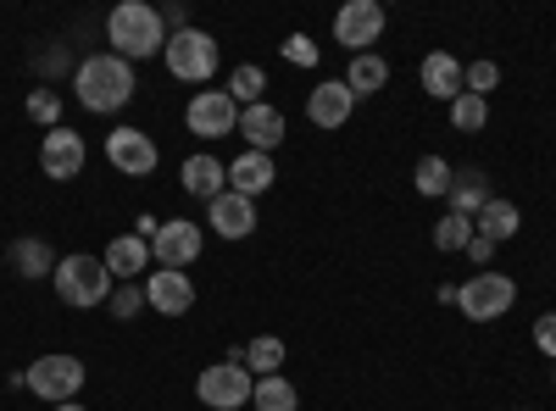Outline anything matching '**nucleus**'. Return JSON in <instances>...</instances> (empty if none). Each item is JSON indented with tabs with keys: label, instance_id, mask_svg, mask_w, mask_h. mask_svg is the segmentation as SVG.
Masks as SVG:
<instances>
[{
	"label": "nucleus",
	"instance_id": "nucleus-6",
	"mask_svg": "<svg viewBox=\"0 0 556 411\" xmlns=\"http://www.w3.org/2000/svg\"><path fill=\"white\" fill-rule=\"evenodd\" d=\"M167 73L178 84H206L217 73V39L206 28H184V34H167V51H162Z\"/></svg>",
	"mask_w": 556,
	"mask_h": 411
},
{
	"label": "nucleus",
	"instance_id": "nucleus-17",
	"mask_svg": "<svg viewBox=\"0 0 556 411\" xmlns=\"http://www.w3.org/2000/svg\"><path fill=\"white\" fill-rule=\"evenodd\" d=\"M101 261H106V272H112L117 284H146V267H156L151 261V245L139 240V234H117Z\"/></svg>",
	"mask_w": 556,
	"mask_h": 411
},
{
	"label": "nucleus",
	"instance_id": "nucleus-13",
	"mask_svg": "<svg viewBox=\"0 0 556 411\" xmlns=\"http://www.w3.org/2000/svg\"><path fill=\"white\" fill-rule=\"evenodd\" d=\"M146 306L162 311V317H184L195 306V279L178 267H151L146 272Z\"/></svg>",
	"mask_w": 556,
	"mask_h": 411
},
{
	"label": "nucleus",
	"instance_id": "nucleus-15",
	"mask_svg": "<svg viewBox=\"0 0 556 411\" xmlns=\"http://www.w3.org/2000/svg\"><path fill=\"white\" fill-rule=\"evenodd\" d=\"M206 228H212L217 240H251V234H256V201L223 190V195L206 206Z\"/></svg>",
	"mask_w": 556,
	"mask_h": 411
},
{
	"label": "nucleus",
	"instance_id": "nucleus-12",
	"mask_svg": "<svg viewBox=\"0 0 556 411\" xmlns=\"http://www.w3.org/2000/svg\"><path fill=\"white\" fill-rule=\"evenodd\" d=\"M106 162L123 178H151L156 162H162V151H156V140H151L146 128H112L106 133Z\"/></svg>",
	"mask_w": 556,
	"mask_h": 411
},
{
	"label": "nucleus",
	"instance_id": "nucleus-7",
	"mask_svg": "<svg viewBox=\"0 0 556 411\" xmlns=\"http://www.w3.org/2000/svg\"><path fill=\"white\" fill-rule=\"evenodd\" d=\"M28 389L39 395V400H51V406H62V400H78V389H84V361L78 356H34L28 361Z\"/></svg>",
	"mask_w": 556,
	"mask_h": 411
},
{
	"label": "nucleus",
	"instance_id": "nucleus-33",
	"mask_svg": "<svg viewBox=\"0 0 556 411\" xmlns=\"http://www.w3.org/2000/svg\"><path fill=\"white\" fill-rule=\"evenodd\" d=\"M495 84H501V67L495 62H468V67H462V89H468V95H484L490 101Z\"/></svg>",
	"mask_w": 556,
	"mask_h": 411
},
{
	"label": "nucleus",
	"instance_id": "nucleus-11",
	"mask_svg": "<svg viewBox=\"0 0 556 411\" xmlns=\"http://www.w3.org/2000/svg\"><path fill=\"white\" fill-rule=\"evenodd\" d=\"M84 162H89V145H84V133H73L67 123L39 140V172L56 178V184H73V178L84 172Z\"/></svg>",
	"mask_w": 556,
	"mask_h": 411
},
{
	"label": "nucleus",
	"instance_id": "nucleus-27",
	"mask_svg": "<svg viewBox=\"0 0 556 411\" xmlns=\"http://www.w3.org/2000/svg\"><path fill=\"white\" fill-rule=\"evenodd\" d=\"M256 411H301V395L285 373H273V378H256V395H251Z\"/></svg>",
	"mask_w": 556,
	"mask_h": 411
},
{
	"label": "nucleus",
	"instance_id": "nucleus-21",
	"mask_svg": "<svg viewBox=\"0 0 556 411\" xmlns=\"http://www.w3.org/2000/svg\"><path fill=\"white\" fill-rule=\"evenodd\" d=\"M518 228H523V211H518L513 201H501V195H490V206L473 217V234H479V240H490V245L518 240Z\"/></svg>",
	"mask_w": 556,
	"mask_h": 411
},
{
	"label": "nucleus",
	"instance_id": "nucleus-28",
	"mask_svg": "<svg viewBox=\"0 0 556 411\" xmlns=\"http://www.w3.org/2000/svg\"><path fill=\"white\" fill-rule=\"evenodd\" d=\"M262 89H267V73L256 62H240L235 73H228V95H235V106H262Z\"/></svg>",
	"mask_w": 556,
	"mask_h": 411
},
{
	"label": "nucleus",
	"instance_id": "nucleus-24",
	"mask_svg": "<svg viewBox=\"0 0 556 411\" xmlns=\"http://www.w3.org/2000/svg\"><path fill=\"white\" fill-rule=\"evenodd\" d=\"M384 84H390V62H384V56H374V51H367V56H351V67H345V89H351L356 101H362V95H379Z\"/></svg>",
	"mask_w": 556,
	"mask_h": 411
},
{
	"label": "nucleus",
	"instance_id": "nucleus-37",
	"mask_svg": "<svg viewBox=\"0 0 556 411\" xmlns=\"http://www.w3.org/2000/svg\"><path fill=\"white\" fill-rule=\"evenodd\" d=\"M162 28H173V34L195 28V23H190V7H178V0H173V7H162Z\"/></svg>",
	"mask_w": 556,
	"mask_h": 411
},
{
	"label": "nucleus",
	"instance_id": "nucleus-26",
	"mask_svg": "<svg viewBox=\"0 0 556 411\" xmlns=\"http://www.w3.org/2000/svg\"><path fill=\"white\" fill-rule=\"evenodd\" d=\"M451 178H456V167H451L445 156H417V167H412V184H417V195H429V201L451 195Z\"/></svg>",
	"mask_w": 556,
	"mask_h": 411
},
{
	"label": "nucleus",
	"instance_id": "nucleus-3",
	"mask_svg": "<svg viewBox=\"0 0 556 411\" xmlns=\"http://www.w3.org/2000/svg\"><path fill=\"white\" fill-rule=\"evenodd\" d=\"M51 279H56V300L73 306V311H96V306H106L112 290H117V279L106 272V261H101V256H89V251L62 256Z\"/></svg>",
	"mask_w": 556,
	"mask_h": 411
},
{
	"label": "nucleus",
	"instance_id": "nucleus-31",
	"mask_svg": "<svg viewBox=\"0 0 556 411\" xmlns=\"http://www.w3.org/2000/svg\"><path fill=\"white\" fill-rule=\"evenodd\" d=\"M28 117H34L45 133L62 128V95H56V89H34V95H28Z\"/></svg>",
	"mask_w": 556,
	"mask_h": 411
},
{
	"label": "nucleus",
	"instance_id": "nucleus-38",
	"mask_svg": "<svg viewBox=\"0 0 556 411\" xmlns=\"http://www.w3.org/2000/svg\"><path fill=\"white\" fill-rule=\"evenodd\" d=\"M462 256H468V261H473V267H490V261H495V245H490V240H479V234H473V245H468V251H462Z\"/></svg>",
	"mask_w": 556,
	"mask_h": 411
},
{
	"label": "nucleus",
	"instance_id": "nucleus-8",
	"mask_svg": "<svg viewBox=\"0 0 556 411\" xmlns=\"http://www.w3.org/2000/svg\"><path fill=\"white\" fill-rule=\"evenodd\" d=\"M184 128L201 133V140H228V133H240V106L228 89H201V95H190V106H184Z\"/></svg>",
	"mask_w": 556,
	"mask_h": 411
},
{
	"label": "nucleus",
	"instance_id": "nucleus-10",
	"mask_svg": "<svg viewBox=\"0 0 556 411\" xmlns=\"http://www.w3.org/2000/svg\"><path fill=\"white\" fill-rule=\"evenodd\" d=\"M384 7L379 0H345V7L334 12V39L345 44L351 56H367V44H379V34H384Z\"/></svg>",
	"mask_w": 556,
	"mask_h": 411
},
{
	"label": "nucleus",
	"instance_id": "nucleus-2",
	"mask_svg": "<svg viewBox=\"0 0 556 411\" xmlns=\"http://www.w3.org/2000/svg\"><path fill=\"white\" fill-rule=\"evenodd\" d=\"M73 89H78L84 112H123L134 101V62H123L112 51H96V56L78 62Z\"/></svg>",
	"mask_w": 556,
	"mask_h": 411
},
{
	"label": "nucleus",
	"instance_id": "nucleus-29",
	"mask_svg": "<svg viewBox=\"0 0 556 411\" xmlns=\"http://www.w3.org/2000/svg\"><path fill=\"white\" fill-rule=\"evenodd\" d=\"M445 112H451V128H456V133H479V128L490 123V101H484V95H468V89H462Z\"/></svg>",
	"mask_w": 556,
	"mask_h": 411
},
{
	"label": "nucleus",
	"instance_id": "nucleus-41",
	"mask_svg": "<svg viewBox=\"0 0 556 411\" xmlns=\"http://www.w3.org/2000/svg\"><path fill=\"white\" fill-rule=\"evenodd\" d=\"M551 378H556V361H551Z\"/></svg>",
	"mask_w": 556,
	"mask_h": 411
},
{
	"label": "nucleus",
	"instance_id": "nucleus-1",
	"mask_svg": "<svg viewBox=\"0 0 556 411\" xmlns=\"http://www.w3.org/2000/svg\"><path fill=\"white\" fill-rule=\"evenodd\" d=\"M106 44L112 56L123 62H151L167 51V28H162V12L146 7V0H117L106 12Z\"/></svg>",
	"mask_w": 556,
	"mask_h": 411
},
{
	"label": "nucleus",
	"instance_id": "nucleus-9",
	"mask_svg": "<svg viewBox=\"0 0 556 411\" xmlns=\"http://www.w3.org/2000/svg\"><path fill=\"white\" fill-rule=\"evenodd\" d=\"M206 251V228L190 222V217H162V234L151 240V261L156 267H178L190 272V261Z\"/></svg>",
	"mask_w": 556,
	"mask_h": 411
},
{
	"label": "nucleus",
	"instance_id": "nucleus-34",
	"mask_svg": "<svg viewBox=\"0 0 556 411\" xmlns=\"http://www.w3.org/2000/svg\"><path fill=\"white\" fill-rule=\"evenodd\" d=\"M285 62H290V67H317V62H323V51H317V44H312L306 34H290V39H285Z\"/></svg>",
	"mask_w": 556,
	"mask_h": 411
},
{
	"label": "nucleus",
	"instance_id": "nucleus-36",
	"mask_svg": "<svg viewBox=\"0 0 556 411\" xmlns=\"http://www.w3.org/2000/svg\"><path fill=\"white\" fill-rule=\"evenodd\" d=\"M534 345H540V356L556 361V311H545L540 323H534Z\"/></svg>",
	"mask_w": 556,
	"mask_h": 411
},
{
	"label": "nucleus",
	"instance_id": "nucleus-25",
	"mask_svg": "<svg viewBox=\"0 0 556 411\" xmlns=\"http://www.w3.org/2000/svg\"><path fill=\"white\" fill-rule=\"evenodd\" d=\"M285 339H278V334H256L245 350H240V361H245V368H251V378H273L278 368H285Z\"/></svg>",
	"mask_w": 556,
	"mask_h": 411
},
{
	"label": "nucleus",
	"instance_id": "nucleus-18",
	"mask_svg": "<svg viewBox=\"0 0 556 411\" xmlns=\"http://www.w3.org/2000/svg\"><path fill=\"white\" fill-rule=\"evenodd\" d=\"M240 133H245V145L251 151H262V156H273L278 145H285V112H278V106H245L240 112Z\"/></svg>",
	"mask_w": 556,
	"mask_h": 411
},
{
	"label": "nucleus",
	"instance_id": "nucleus-30",
	"mask_svg": "<svg viewBox=\"0 0 556 411\" xmlns=\"http://www.w3.org/2000/svg\"><path fill=\"white\" fill-rule=\"evenodd\" d=\"M468 245H473V217H456V211H445V217L434 222V251L456 256V251H468Z\"/></svg>",
	"mask_w": 556,
	"mask_h": 411
},
{
	"label": "nucleus",
	"instance_id": "nucleus-14",
	"mask_svg": "<svg viewBox=\"0 0 556 411\" xmlns=\"http://www.w3.org/2000/svg\"><path fill=\"white\" fill-rule=\"evenodd\" d=\"M356 112V95L345 89V78H323L317 89H306V117L329 133V128H345Z\"/></svg>",
	"mask_w": 556,
	"mask_h": 411
},
{
	"label": "nucleus",
	"instance_id": "nucleus-19",
	"mask_svg": "<svg viewBox=\"0 0 556 411\" xmlns=\"http://www.w3.org/2000/svg\"><path fill=\"white\" fill-rule=\"evenodd\" d=\"M273 184H278V172H273V156H262V151H245V156H235V167H228V190L245 195V201L267 195Z\"/></svg>",
	"mask_w": 556,
	"mask_h": 411
},
{
	"label": "nucleus",
	"instance_id": "nucleus-39",
	"mask_svg": "<svg viewBox=\"0 0 556 411\" xmlns=\"http://www.w3.org/2000/svg\"><path fill=\"white\" fill-rule=\"evenodd\" d=\"M134 234H139V240L151 245V240L162 234V217H151V211H139V217H134Z\"/></svg>",
	"mask_w": 556,
	"mask_h": 411
},
{
	"label": "nucleus",
	"instance_id": "nucleus-5",
	"mask_svg": "<svg viewBox=\"0 0 556 411\" xmlns=\"http://www.w3.org/2000/svg\"><path fill=\"white\" fill-rule=\"evenodd\" d=\"M518 306V284L506 279V272H473L468 284H456V311L468 317V323H495Z\"/></svg>",
	"mask_w": 556,
	"mask_h": 411
},
{
	"label": "nucleus",
	"instance_id": "nucleus-40",
	"mask_svg": "<svg viewBox=\"0 0 556 411\" xmlns=\"http://www.w3.org/2000/svg\"><path fill=\"white\" fill-rule=\"evenodd\" d=\"M51 411H89L84 400H62V406H51Z\"/></svg>",
	"mask_w": 556,
	"mask_h": 411
},
{
	"label": "nucleus",
	"instance_id": "nucleus-23",
	"mask_svg": "<svg viewBox=\"0 0 556 411\" xmlns=\"http://www.w3.org/2000/svg\"><path fill=\"white\" fill-rule=\"evenodd\" d=\"M7 261L17 267V279H51L56 272V251L45 245V240H34V234H23V240H12V251H7Z\"/></svg>",
	"mask_w": 556,
	"mask_h": 411
},
{
	"label": "nucleus",
	"instance_id": "nucleus-35",
	"mask_svg": "<svg viewBox=\"0 0 556 411\" xmlns=\"http://www.w3.org/2000/svg\"><path fill=\"white\" fill-rule=\"evenodd\" d=\"M39 73H45V78H62V73H78V67H73V56H67V44H56V51H45V56H39Z\"/></svg>",
	"mask_w": 556,
	"mask_h": 411
},
{
	"label": "nucleus",
	"instance_id": "nucleus-4",
	"mask_svg": "<svg viewBox=\"0 0 556 411\" xmlns=\"http://www.w3.org/2000/svg\"><path fill=\"white\" fill-rule=\"evenodd\" d=\"M251 395H256V378L240 361V350H228V361H212L195 378V400L212 406V411H240V406H251Z\"/></svg>",
	"mask_w": 556,
	"mask_h": 411
},
{
	"label": "nucleus",
	"instance_id": "nucleus-32",
	"mask_svg": "<svg viewBox=\"0 0 556 411\" xmlns=\"http://www.w3.org/2000/svg\"><path fill=\"white\" fill-rule=\"evenodd\" d=\"M106 311L117 317V323L139 317V311H146V284H117V290H112V300H106Z\"/></svg>",
	"mask_w": 556,
	"mask_h": 411
},
{
	"label": "nucleus",
	"instance_id": "nucleus-16",
	"mask_svg": "<svg viewBox=\"0 0 556 411\" xmlns=\"http://www.w3.org/2000/svg\"><path fill=\"white\" fill-rule=\"evenodd\" d=\"M178 184H184V195H190V201H206L212 206L228 190V167L212 151H201V156H190V162L178 167Z\"/></svg>",
	"mask_w": 556,
	"mask_h": 411
},
{
	"label": "nucleus",
	"instance_id": "nucleus-20",
	"mask_svg": "<svg viewBox=\"0 0 556 411\" xmlns=\"http://www.w3.org/2000/svg\"><path fill=\"white\" fill-rule=\"evenodd\" d=\"M417 78H424V89H429L434 101H445V106L462 95V62L451 51H429L424 67H417Z\"/></svg>",
	"mask_w": 556,
	"mask_h": 411
},
{
	"label": "nucleus",
	"instance_id": "nucleus-22",
	"mask_svg": "<svg viewBox=\"0 0 556 411\" xmlns=\"http://www.w3.org/2000/svg\"><path fill=\"white\" fill-rule=\"evenodd\" d=\"M451 211L456 217H479L484 206H490V178H484V167H462L456 178H451Z\"/></svg>",
	"mask_w": 556,
	"mask_h": 411
},
{
	"label": "nucleus",
	"instance_id": "nucleus-42",
	"mask_svg": "<svg viewBox=\"0 0 556 411\" xmlns=\"http://www.w3.org/2000/svg\"><path fill=\"white\" fill-rule=\"evenodd\" d=\"M518 411H529V406H518Z\"/></svg>",
	"mask_w": 556,
	"mask_h": 411
}]
</instances>
